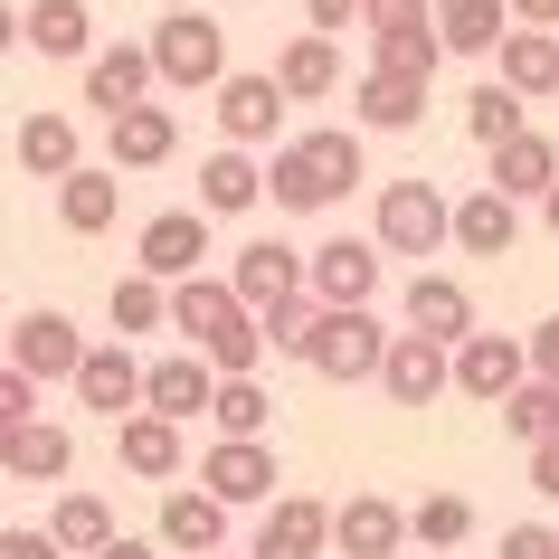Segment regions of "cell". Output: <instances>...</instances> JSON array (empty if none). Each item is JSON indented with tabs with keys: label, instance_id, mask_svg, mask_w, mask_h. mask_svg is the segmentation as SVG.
Listing matches in <instances>:
<instances>
[{
	"label": "cell",
	"instance_id": "cell-1",
	"mask_svg": "<svg viewBox=\"0 0 559 559\" xmlns=\"http://www.w3.org/2000/svg\"><path fill=\"white\" fill-rule=\"evenodd\" d=\"M171 332L218 370V380H257V360H265V332H257V313L228 295V275H180L171 285Z\"/></svg>",
	"mask_w": 559,
	"mask_h": 559
},
{
	"label": "cell",
	"instance_id": "cell-2",
	"mask_svg": "<svg viewBox=\"0 0 559 559\" xmlns=\"http://www.w3.org/2000/svg\"><path fill=\"white\" fill-rule=\"evenodd\" d=\"M352 180L360 171V133H342V123H323V133H295V143H275V162H265V200L275 209H332V200H352Z\"/></svg>",
	"mask_w": 559,
	"mask_h": 559
},
{
	"label": "cell",
	"instance_id": "cell-3",
	"mask_svg": "<svg viewBox=\"0 0 559 559\" xmlns=\"http://www.w3.org/2000/svg\"><path fill=\"white\" fill-rule=\"evenodd\" d=\"M389 323L370 304H313V332H304V370L313 380H380Z\"/></svg>",
	"mask_w": 559,
	"mask_h": 559
},
{
	"label": "cell",
	"instance_id": "cell-4",
	"mask_svg": "<svg viewBox=\"0 0 559 559\" xmlns=\"http://www.w3.org/2000/svg\"><path fill=\"white\" fill-rule=\"evenodd\" d=\"M143 48H152V86L200 95V86L228 76V29H218L209 10H162V29H152Z\"/></svg>",
	"mask_w": 559,
	"mask_h": 559
},
{
	"label": "cell",
	"instance_id": "cell-5",
	"mask_svg": "<svg viewBox=\"0 0 559 559\" xmlns=\"http://www.w3.org/2000/svg\"><path fill=\"white\" fill-rule=\"evenodd\" d=\"M445 209H455V200H445L427 171H417V180H380V218H370V247H380V257H417V265H427V257L445 247Z\"/></svg>",
	"mask_w": 559,
	"mask_h": 559
},
{
	"label": "cell",
	"instance_id": "cell-6",
	"mask_svg": "<svg viewBox=\"0 0 559 559\" xmlns=\"http://www.w3.org/2000/svg\"><path fill=\"white\" fill-rule=\"evenodd\" d=\"M380 275H389V257L370 237H323V247H304V295L313 304H370Z\"/></svg>",
	"mask_w": 559,
	"mask_h": 559
},
{
	"label": "cell",
	"instance_id": "cell-7",
	"mask_svg": "<svg viewBox=\"0 0 559 559\" xmlns=\"http://www.w3.org/2000/svg\"><path fill=\"white\" fill-rule=\"evenodd\" d=\"M0 360H10V370H29L38 389H48V380H76V360H86V332L67 323L58 304H38V313H20V323H10Z\"/></svg>",
	"mask_w": 559,
	"mask_h": 559
},
{
	"label": "cell",
	"instance_id": "cell-8",
	"mask_svg": "<svg viewBox=\"0 0 559 559\" xmlns=\"http://www.w3.org/2000/svg\"><path fill=\"white\" fill-rule=\"evenodd\" d=\"M200 493L228 502V512L275 502V445H265V437H218V445L200 455Z\"/></svg>",
	"mask_w": 559,
	"mask_h": 559
},
{
	"label": "cell",
	"instance_id": "cell-9",
	"mask_svg": "<svg viewBox=\"0 0 559 559\" xmlns=\"http://www.w3.org/2000/svg\"><path fill=\"white\" fill-rule=\"evenodd\" d=\"M445 380L465 389V399H484V408H502V399L531 380V360H522V342H512V332H465V342L445 352Z\"/></svg>",
	"mask_w": 559,
	"mask_h": 559
},
{
	"label": "cell",
	"instance_id": "cell-10",
	"mask_svg": "<svg viewBox=\"0 0 559 559\" xmlns=\"http://www.w3.org/2000/svg\"><path fill=\"white\" fill-rule=\"evenodd\" d=\"M200 257H209V218L200 209H162V218H143V237H133V275H152V285L200 275Z\"/></svg>",
	"mask_w": 559,
	"mask_h": 559
},
{
	"label": "cell",
	"instance_id": "cell-11",
	"mask_svg": "<svg viewBox=\"0 0 559 559\" xmlns=\"http://www.w3.org/2000/svg\"><path fill=\"white\" fill-rule=\"evenodd\" d=\"M323 550H332V502L313 493H275L257 540H247V559H323Z\"/></svg>",
	"mask_w": 559,
	"mask_h": 559
},
{
	"label": "cell",
	"instance_id": "cell-12",
	"mask_svg": "<svg viewBox=\"0 0 559 559\" xmlns=\"http://www.w3.org/2000/svg\"><path fill=\"white\" fill-rule=\"evenodd\" d=\"M152 550H180V559L228 550V502H209L200 484H162V522H152Z\"/></svg>",
	"mask_w": 559,
	"mask_h": 559
},
{
	"label": "cell",
	"instance_id": "cell-13",
	"mask_svg": "<svg viewBox=\"0 0 559 559\" xmlns=\"http://www.w3.org/2000/svg\"><path fill=\"white\" fill-rule=\"evenodd\" d=\"M228 295L247 304V313L304 295V247H285V237H247V247H237V265H228Z\"/></svg>",
	"mask_w": 559,
	"mask_h": 559
},
{
	"label": "cell",
	"instance_id": "cell-14",
	"mask_svg": "<svg viewBox=\"0 0 559 559\" xmlns=\"http://www.w3.org/2000/svg\"><path fill=\"white\" fill-rule=\"evenodd\" d=\"M180 152V115L171 105H123L115 123H105V171H162Z\"/></svg>",
	"mask_w": 559,
	"mask_h": 559
},
{
	"label": "cell",
	"instance_id": "cell-15",
	"mask_svg": "<svg viewBox=\"0 0 559 559\" xmlns=\"http://www.w3.org/2000/svg\"><path fill=\"white\" fill-rule=\"evenodd\" d=\"M399 313H408V332H427V342H445V352L474 332V295H465V275H437V265H417V275H408Z\"/></svg>",
	"mask_w": 559,
	"mask_h": 559
},
{
	"label": "cell",
	"instance_id": "cell-16",
	"mask_svg": "<svg viewBox=\"0 0 559 559\" xmlns=\"http://www.w3.org/2000/svg\"><path fill=\"white\" fill-rule=\"evenodd\" d=\"M67 389H76L95 417H133L143 408V360H133V342H86V360H76Z\"/></svg>",
	"mask_w": 559,
	"mask_h": 559
},
{
	"label": "cell",
	"instance_id": "cell-17",
	"mask_svg": "<svg viewBox=\"0 0 559 559\" xmlns=\"http://www.w3.org/2000/svg\"><path fill=\"white\" fill-rule=\"evenodd\" d=\"M115 465H123V474H143V484H180V465H190V437H180L171 417L133 408V417H115Z\"/></svg>",
	"mask_w": 559,
	"mask_h": 559
},
{
	"label": "cell",
	"instance_id": "cell-18",
	"mask_svg": "<svg viewBox=\"0 0 559 559\" xmlns=\"http://www.w3.org/2000/svg\"><path fill=\"white\" fill-rule=\"evenodd\" d=\"M209 389H218V370H209L200 352H162V360H143V408H152V417H171V427L209 417Z\"/></svg>",
	"mask_w": 559,
	"mask_h": 559
},
{
	"label": "cell",
	"instance_id": "cell-19",
	"mask_svg": "<svg viewBox=\"0 0 559 559\" xmlns=\"http://www.w3.org/2000/svg\"><path fill=\"white\" fill-rule=\"evenodd\" d=\"M399 540H408V512H399L389 493L332 502V550H342V559H399Z\"/></svg>",
	"mask_w": 559,
	"mask_h": 559
},
{
	"label": "cell",
	"instance_id": "cell-20",
	"mask_svg": "<svg viewBox=\"0 0 559 559\" xmlns=\"http://www.w3.org/2000/svg\"><path fill=\"white\" fill-rule=\"evenodd\" d=\"M380 389L399 399V408H427V399H445V342H427V332H389L380 352Z\"/></svg>",
	"mask_w": 559,
	"mask_h": 559
},
{
	"label": "cell",
	"instance_id": "cell-21",
	"mask_svg": "<svg viewBox=\"0 0 559 559\" xmlns=\"http://www.w3.org/2000/svg\"><path fill=\"white\" fill-rule=\"evenodd\" d=\"M86 105L105 123H115L123 105H152V48H143V38H115V48H95V58H86Z\"/></svg>",
	"mask_w": 559,
	"mask_h": 559
},
{
	"label": "cell",
	"instance_id": "cell-22",
	"mask_svg": "<svg viewBox=\"0 0 559 559\" xmlns=\"http://www.w3.org/2000/svg\"><path fill=\"white\" fill-rule=\"evenodd\" d=\"M512 237H522V200H502V190H465L445 209V247H465V257H512Z\"/></svg>",
	"mask_w": 559,
	"mask_h": 559
},
{
	"label": "cell",
	"instance_id": "cell-23",
	"mask_svg": "<svg viewBox=\"0 0 559 559\" xmlns=\"http://www.w3.org/2000/svg\"><path fill=\"white\" fill-rule=\"evenodd\" d=\"M265 76H275L285 105H323V95H342V48L323 29H304V38H285V58L265 67Z\"/></svg>",
	"mask_w": 559,
	"mask_h": 559
},
{
	"label": "cell",
	"instance_id": "cell-24",
	"mask_svg": "<svg viewBox=\"0 0 559 559\" xmlns=\"http://www.w3.org/2000/svg\"><path fill=\"white\" fill-rule=\"evenodd\" d=\"M275 123H285V95H275V76H218V133H228L237 152L275 143Z\"/></svg>",
	"mask_w": 559,
	"mask_h": 559
},
{
	"label": "cell",
	"instance_id": "cell-25",
	"mask_svg": "<svg viewBox=\"0 0 559 559\" xmlns=\"http://www.w3.org/2000/svg\"><path fill=\"white\" fill-rule=\"evenodd\" d=\"M417 123H427V86L417 76H380L370 67L352 86V133H417Z\"/></svg>",
	"mask_w": 559,
	"mask_h": 559
},
{
	"label": "cell",
	"instance_id": "cell-26",
	"mask_svg": "<svg viewBox=\"0 0 559 559\" xmlns=\"http://www.w3.org/2000/svg\"><path fill=\"white\" fill-rule=\"evenodd\" d=\"M427 20H437V48H445V58H493L512 0H427Z\"/></svg>",
	"mask_w": 559,
	"mask_h": 559
},
{
	"label": "cell",
	"instance_id": "cell-27",
	"mask_svg": "<svg viewBox=\"0 0 559 559\" xmlns=\"http://www.w3.org/2000/svg\"><path fill=\"white\" fill-rule=\"evenodd\" d=\"M257 200H265V162L237 152V143H218L200 162V218H237V209H257Z\"/></svg>",
	"mask_w": 559,
	"mask_h": 559
},
{
	"label": "cell",
	"instance_id": "cell-28",
	"mask_svg": "<svg viewBox=\"0 0 559 559\" xmlns=\"http://www.w3.org/2000/svg\"><path fill=\"white\" fill-rule=\"evenodd\" d=\"M20 48H38V58H95V10L86 0H29L20 10Z\"/></svg>",
	"mask_w": 559,
	"mask_h": 559
},
{
	"label": "cell",
	"instance_id": "cell-29",
	"mask_svg": "<svg viewBox=\"0 0 559 559\" xmlns=\"http://www.w3.org/2000/svg\"><path fill=\"white\" fill-rule=\"evenodd\" d=\"M123 209V171H95V162H76V171L58 180V228L67 237H105Z\"/></svg>",
	"mask_w": 559,
	"mask_h": 559
},
{
	"label": "cell",
	"instance_id": "cell-30",
	"mask_svg": "<svg viewBox=\"0 0 559 559\" xmlns=\"http://www.w3.org/2000/svg\"><path fill=\"white\" fill-rule=\"evenodd\" d=\"M502 76L493 86H512L522 105H540V95H559V29H502Z\"/></svg>",
	"mask_w": 559,
	"mask_h": 559
},
{
	"label": "cell",
	"instance_id": "cell-31",
	"mask_svg": "<svg viewBox=\"0 0 559 559\" xmlns=\"http://www.w3.org/2000/svg\"><path fill=\"white\" fill-rule=\"evenodd\" d=\"M559 180V143L550 133H512V143H493V180H484V190H502V200H540V190H550Z\"/></svg>",
	"mask_w": 559,
	"mask_h": 559
},
{
	"label": "cell",
	"instance_id": "cell-32",
	"mask_svg": "<svg viewBox=\"0 0 559 559\" xmlns=\"http://www.w3.org/2000/svg\"><path fill=\"white\" fill-rule=\"evenodd\" d=\"M76 162H86L76 115H20V171H29V180H67Z\"/></svg>",
	"mask_w": 559,
	"mask_h": 559
},
{
	"label": "cell",
	"instance_id": "cell-33",
	"mask_svg": "<svg viewBox=\"0 0 559 559\" xmlns=\"http://www.w3.org/2000/svg\"><path fill=\"white\" fill-rule=\"evenodd\" d=\"M48 540H58V559H95L115 540V502L105 493H58L48 502Z\"/></svg>",
	"mask_w": 559,
	"mask_h": 559
},
{
	"label": "cell",
	"instance_id": "cell-34",
	"mask_svg": "<svg viewBox=\"0 0 559 559\" xmlns=\"http://www.w3.org/2000/svg\"><path fill=\"white\" fill-rule=\"evenodd\" d=\"M67 465H76V437H67L58 417H29V427L10 437V465L0 474H20V484H67Z\"/></svg>",
	"mask_w": 559,
	"mask_h": 559
},
{
	"label": "cell",
	"instance_id": "cell-35",
	"mask_svg": "<svg viewBox=\"0 0 559 559\" xmlns=\"http://www.w3.org/2000/svg\"><path fill=\"white\" fill-rule=\"evenodd\" d=\"M105 323H115V342L171 332V285H152V275H115V295H105Z\"/></svg>",
	"mask_w": 559,
	"mask_h": 559
},
{
	"label": "cell",
	"instance_id": "cell-36",
	"mask_svg": "<svg viewBox=\"0 0 559 559\" xmlns=\"http://www.w3.org/2000/svg\"><path fill=\"white\" fill-rule=\"evenodd\" d=\"M209 427H218V437H265V427H275L265 380H218L209 389Z\"/></svg>",
	"mask_w": 559,
	"mask_h": 559
},
{
	"label": "cell",
	"instance_id": "cell-37",
	"mask_svg": "<svg viewBox=\"0 0 559 559\" xmlns=\"http://www.w3.org/2000/svg\"><path fill=\"white\" fill-rule=\"evenodd\" d=\"M370 67H380V76H417V86H427V76L445 67V48H437V29H380V38H370Z\"/></svg>",
	"mask_w": 559,
	"mask_h": 559
},
{
	"label": "cell",
	"instance_id": "cell-38",
	"mask_svg": "<svg viewBox=\"0 0 559 559\" xmlns=\"http://www.w3.org/2000/svg\"><path fill=\"white\" fill-rule=\"evenodd\" d=\"M502 427L522 445H559V380H522L512 399H502Z\"/></svg>",
	"mask_w": 559,
	"mask_h": 559
},
{
	"label": "cell",
	"instance_id": "cell-39",
	"mask_svg": "<svg viewBox=\"0 0 559 559\" xmlns=\"http://www.w3.org/2000/svg\"><path fill=\"white\" fill-rule=\"evenodd\" d=\"M522 115H531V105H522L512 86H493V76H484V86L465 95V133H474L484 152H493V143H512V133H522Z\"/></svg>",
	"mask_w": 559,
	"mask_h": 559
},
{
	"label": "cell",
	"instance_id": "cell-40",
	"mask_svg": "<svg viewBox=\"0 0 559 559\" xmlns=\"http://www.w3.org/2000/svg\"><path fill=\"white\" fill-rule=\"evenodd\" d=\"M408 540H427V550H465V540H474V502L465 493H427L408 512Z\"/></svg>",
	"mask_w": 559,
	"mask_h": 559
},
{
	"label": "cell",
	"instance_id": "cell-41",
	"mask_svg": "<svg viewBox=\"0 0 559 559\" xmlns=\"http://www.w3.org/2000/svg\"><path fill=\"white\" fill-rule=\"evenodd\" d=\"M257 332H265V352L304 360V332H313V295H285V304H265V313H257Z\"/></svg>",
	"mask_w": 559,
	"mask_h": 559
},
{
	"label": "cell",
	"instance_id": "cell-42",
	"mask_svg": "<svg viewBox=\"0 0 559 559\" xmlns=\"http://www.w3.org/2000/svg\"><path fill=\"white\" fill-rule=\"evenodd\" d=\"M38 399H48V389H38L29 370H10V360H0V427H29Z\"/></svg>",
	"mask_w": 559,
	"mask_h": 559
},
{
	"label": "cell",
	"instance_id": "cell-43",
	"mask_svg": "<svg viewBox=\"0 0 559 559\" xmlns=\"http://www.w3.org/2000/svg\"><path fill=\"white\" fill-rule=\"evenodd\" d=\"M360 29L380 38V29H437V20H427V0H360Z\"/></svg>",
	"mask_w": 559,
	"mask_h": 559
},
{
	"label": "cell",
	"instance_id": "cell-44",
	"mask_svg": "<svg viewBox=\"0 0 559 559\" xmlns=\"http://www.w3.org/2000/svg\"><path fill=\"white\" fill-rule=\"evenodd\" d=\"M502 559H559V531L550 522H512L502 531Z\"/></svg>",
	"mask_w": 559,
	"mask_h": 559
},
{
	"label": "cell",
	"instance_id": "cell-45",
	"mask_svg": "<svg viewBox=\"0 0 559 559\" xmlns=\"http://www.w3.org/2000/svg\"><path fill=\"white\" fill-rule=\"evenodd\" d=\"M522 360H531V380H559V313H550V323H540V332L522 342Z\"/></svg>",
	"mask_w": 559,
	"mask_h": 559
},
{
	"label": "cell",
	"instance_id": "cell-46",
	"mask_svg": "<svg viewBox=\"0 0 559 559\" xmlns=\"http://www.w3.org/2000/svg\"><path fill=\"white\" fill-rule=\"evenodd\" d=\"M0 559H58V540H48V531H20V522H0Z\"/></svg>",
	"mask_w": 559,
	"mask_h": 559
},
{
	"label": "cell",
	"instance_id": "cell-47",
	"mask_svg": "<svg viewBox=\"0 0 559 559\" xmlns=\"http://www.w3.org/2000/svg\"><path fill=\"white\" fill-rule=\"evenodd\" d=\"M304 20H313V29H352V20H360V0H304Z\"/></svg>",
	"mask_w": 559,
	"mask_h": 559
},
{
	"label": "cell",
	"instance_id": "cell-48",
	"mask_svg": "<svg viewBox=\"0 0 559 559\" xmlns=\"http://www.w3.org/2000/svg\"><path fill=\"white\" fill-rule=\"evenodd\" d=\"M531 493L559 502V445H531Z\"/></svg>",
	"mask_w": 559,
	"mask_h": 559
},
{
	"label": "cell",
	"instance_id": "cell-49",
	"mask_svg": "<svg viewBox=\"0 0 559 559\" xmlns=\"http://www.w3.org/2000/svg\"><path fill=\"white\" fill-rule=\"evenodd\" d=\"M512 20L522 29H559V0H512Z\"/></svg>",
	"mask_w": 559,
	"mask_h": 559
},
{
	"label": "cell",
	"instance_id": "cell-50",
	"mask_svg": "<svg viewBox=\"0 0 559 559\" xmlns=\"http://www.w3.org/2000/svg\"><path fill=\"white\" fill-rule=\"evenodd\" d=\"M95 559H162V550H152V540H133V531H115V540H105Z\"/></svg>",
	"mask_w": 559,
	"mask_h": 559
},
{
	"label": "cell",
	"instance_id": "cell-51",
	"mask_svg": "<svg viewBox=\"0 0 559 559\" xmlns=\"http://www.w3.org/2000/svg\"><path fill=\"white\" fill-rule=\"evenodd\" d=\"M10 48H20V10L0 0V58H10Z\"/></svg>",
	"mask_w": 559,
	"mask_h": 559
},
{
	"label": "cell",
	"instance_id": "cell-52",
	"mask_svg": "<svg viewBox=\"0 0 559 559\" xmlns=\"http://www.w3.org/2000/svg\"><path fill=\"white\" fill-rule=\"evenodd\" d=\"M540 218H550V237H559V180H550V190H540Z\"/></svg>",
	"mask_w": 559,
	"mask_h": 559
},
{
	"label": "cell",
	"instance_id": "cell-53",
	"mask_svg": "<svg viewBox=\"0 0 559 559\" xmlns=\"http://www.w3.org/2000/svg\"><path fill=\"white\" fill-rule=\"evenodd\" d=\"M10 437H20V427H0V465H10Z\"/></svg>",
	"mask_w": 559,
	"mask_h": 559
},
{
	"label": "cell",
	"instance_id": "cell-54",
	"mask_svg": "<svg viewBox=\"0 0 559 559\" xmlns=\"http://www.w3.org/2000/svg\"><path fill=\"white\" fill-rule=\"evenodd\" d=\"M171 10H200V0H171Z\"/></svg>",
	"mask_w": 559,
	"mask_h": 559
},
{
	"label": "cell",
	"instance_id": "cell-55",
	"mask_svg": "<svg viewBox=\"0 0 559 559\" xmlns=\"http://www.w3.org/2000/svg\"><path fill=\"white\" fill-rule=\"evenodd\" d=\"M0 342H10V323H0Z\"/></svg>",
	"mask_w": 559,
	"mask_h": 559
},
{
	"label": "cell",
	"instance_id": "cell-56",
	"mask_svg": "<svg viewBox=\"0 0 559 559\" xmlns=\"http://www.w3.org/2000/svg\"><path fill=\"white\" fill-rule=\"evenodd\" d=\"M209 559H228V550H209Z\"/></svg>",
	"mask_w": 559,
	"mask_h": 559
}]
</instances>
